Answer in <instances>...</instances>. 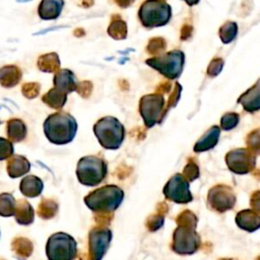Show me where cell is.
<instances>
[{
    "label": "cell",
    "mask_w": 260,
    "mask_h": 260,
    "mask_svg": "<svg viewBox=\"0 0 260 260\" xmlns=\"http://www.w3.org/2000/svg\"><path fill=\"white\" fill-rule=\"evenodd\" d=\"M41 91V84L39 82H25L21 85V93L28 100L36 99Z\"/></svg>",
    "instance_id": "obj_33"
},
{
    "label": "cell",
    "mask_w": 260,
    "mask_h": 260,
    "mask_svg": "<svg viewBox=\"0 0 260 260\" xmlns=\"http://www.w3.org/2000/svg\"><path fill=\"white\" fill-rule=\"evenodd\" d=\"M92 89H93L92 82H91V81H88V80H83V81L77 83L75 91H76L81 98L87 99V98L90 96V94H91V92H92Z\"/></svg>",
    "instance_id": "obj_40"
},
{
    "label": "cell",
    "mask_w": 260,
    "mask_h": 260,
    "mask_svg": "<svg viewBox=\"0 0 260 260\" xmlns=\"http://www.w3.org/2000/svg\"><path fill=\"white\" fill-rule=\"evenodd\" d=\"M240 122V115L236 112H229L225 113L220 119V129L230 131L237 127Z\"/></svg>",
    "instance_id": "obj_32"
},
{
    "label": "cell",
    "mask_w": 260,
    "mask_h": 260,
    "mask_svg": "<svg viewBox=\"0 0 260 260\" xmlns=\"http://www.w3.org/2000/svg\"><path fill=\"white\" fill-rule=\"evenodd\" d=\"M236 200L237 198L234 190L230 186L222 184L212 187L207 194L209 207L217 212H224L232 209Z\"/></svg>",
    "instance_id": "obj_12"
},
{
    "label": "cell",
    "mask_w": 260,
    "mask_h": 260,
    "mask_svg": "<svg viewBox=\"0 0 260 260\" xmlns=\"http://www.w3.org/2000/svg\"><path fill=\"white\" fill-rule=\"evenodd\" d=\"M60 58L57 53L51 52L41 55L38 58L37 66L39 70L46 73H55L60 69Z\"/></svg>",
    "instance_id": "obj_24"
},
{
    "label": "cell",
    "mask_w": 260,
    "mask_h": 260,
    "mask_svg": "<svg viewBox=\"0 0 260 260\" xmlns=\"http://www.w3.org/2000/svg\"><path fill=\"white\" fill-rule=\"evenodd\" d=\"M53 83L54 87L67 94L75 91L77 85L75 74L67 68L59 69L57 72H55V75L53 77Z\"/></svg>",
    "instance_id": "obj_15"
},
{
    "label": "cell",
    "mask_w": 260,
    "mask_h": 260,
    "mask_svg": "<svg viewBox=\"0 0 260 260\" xmlns=\"http://www.w3.org/2000/svg\"><path fill=\"white\" fill-rule=\"evenodd\" d=\"M93 4V0H82L81 1V5L83 7H89Z\"/></svg>",
    "instance_id": "obj_46"
},
{
    "label": "cell",
    "mask_w": 260,
    "mask_h": 260,
    "mask_svg": "<svg viewBox=\"0 0 260 260\" xmlns=\"http://www.w3.org/2000/svg\"><path fill=\"white\" fill-rule=\"evenodd\" d=\"M6 170L8 176L12 179H15L28 173L30 170V162L25 156L14 154L9 157L6 165Z\"/></svg>",
    "instance_id": "obj_20"
},
{
    "label": "cell",
    "mask_w": 260,
    "mask_h": 260,
    "mask_svg": "<svg viewBox=\"0 0 260 260\" xmlns=\"http://www.w3.org/2000/svg\"><path fill=\"white\" fill-rule=\"evenodd\" d=\"M127 23L118 14L112 15L111 22L108 26V35L114 40H124L127 37Z\"/></svg>",
    "instance_id": "obj_26"
},
{
    "label": "cell",
    "mask_w": 260,
    "mask_h": 260,
    "mask_svg": "<svg viewBox=\"0 0 260 260\" xmlns=\"http://www.w3.org/2000/svg\"><path fill=\"white\" fill-rule=\"evenodd\" d=\"M0 260H5V259H0Z\"/></svg>",
    "instance_id": "obj_48"
},
{
    "label": "cell",
    "mask_w": 260,
    "mask_h": 260,
    "mask_svg": "<svg viewBox=\"0 0 260 260\" xmlns=\"http://www.w3.org/2000/svg\"><path fill=\"white\" fill-rule=\"evenodd\" d=\"M181 91H182L181 84L179 82H175L174 87L171 92V95L169 96L168 102H166V114L178 104L180 96H181Z\"/></svg>",
    "instance_id": "obj_35"
},
{
    "label": "cell",
    "mask_w": 260,
    "mask_h": 260,
    "mask_svg": "<svg viewBox=\"0 0 260 260\" xmlns=\"http://www.w3.org/2000/svg\"><path fill=\"white\" fill-rule=\"evenodd\" d=\"M223 64H224V62H223V59H222V58H220V57L213 58V59L210 61L208 67H207V71H206V72H207V75L210 76V77H215V76H217V75L221 72L222 67H223Z\"/></svg>",
    "instance_id": "obj_38"
},
{
    "label": "cell",
    "mask_w": 260,
    "mask_h": 260,
    "mask_svg": "<svg viewBox=\"0 0 260 260\" xmlns=\"http://www.w3.org/2000/svg\"><path fill=\"white\" fill-rule=\"evenodd\" d=\"M256 156L257 154L248 148H236L225 154V164L233 173L244 175L255 169Z\"/></svg>",
    "instance_id": "obj_10"
},
{
    "label": "cell",
    "mask_w": 260,
    "mask_h": 260,
    "mask_svg": "<svg viewBox=\"0 0 260 260\" xmlns=\"http://www.w3.org/2000/svg\"><path fill=\"white\" fill-rule=\"evenodd\" d=\"M183 1H185L189 6H193V5L198 4V2H199L200 0H183Z\"/></svg>",
    "instance_id": "obj_47"
},
{
    "label": "cell",
    "mask_w": 260,
    "mask_h": 260,
    "mask_svg": "<svg viewBox=\"0 0 260 260\" xmlns=\"http://www.w3.org/2000/svg\"><path fill=\"white\" fill-rule=\"evenodd\" d=\"M124 192L116 185L98 188L84 197V203L93 212L108 213L116 210L122 203Z\"/></svg>",
    "instance_id": "obj_2"
},
{
    "label": "cell",
    "mask_w": 260,
    "mask_h": 260,
    "mask_svg": "<svg viewBox=\"0 0 260 260\" xmlns=\"http://www.w3.org/2000/svg\"><path fill=\"white\" fill-rule=\"evenodd\" d=\"M200 236L196 233V226L178 224L173 234L172 249L181 255L195 253L200 247Z\"/></svg>",
    "instance_id": "obj_9"
},
{
    "label": "cell",
    "mask_w": 260,
    "mask_h": 260,
    "mask_svg": "<svg viewBox=\"0 0 260 260\" xmlns=\"http://www.w3.org/2000/svg\"><path fill=\"white\" fill-rule=\"evenodd\" d=\"M177 223L184 225H197V216L190 210H184L177 216Z\"/></svg>",
    "instance_id": "obj_37"
},
{
    "label": "cell",
    "mask_w": 260,
    "mask_h": 260,
    "mask_svg": "<svg viewBox=\"0 0 260 260\" xmlns=\"http://www.w3.org/2000/svg\"><path fill=\"white\" fill-rule=\"evenodd\" d=\"M162 224H164V215L159 213L150 215L146 221V226L151 232L158 230L159 228H161Z\"/></svg>",
    "instance_id": "obj_41"
},
{
    "label": "cell",
    "mask_w": 260,
    "mask_h": 260,
    "mask_svg": "<svg viewBox=\"0 0 260 260\" xmlns=\"http://www.w3.org/2000/svg\"><path fill=\"white\" fill-rule=\"evenodd\" d=\"M183 176L188 182H192L199 177V168L194 161H189L183 171Z\"/></svg>",
    "instance_id": "obj_39"
},
{
    "label": "cell",
    "mask_w": 260,
    "mask_h": 260,
    "mask_svg": "<svg viewBox=\"0 0 260 260\" xmlns=\"http://www.w3.org/2000/svg\"><path fill=\"white\" fill-rule=\"evenodd\" d=\"M139 113L147 128L161 123L167 115L164 95L154 92L141 96L139 101Z\"/></svg>",
    "instance_id": "obj_8"
},
{
    "label": "cell",
    "mask_w": 260,
    "mask_h": 260,
    "mask_svg": "<svg viewBox=\"0 0 260 260\" xmlns=\"http://www.w3.org/2000/svg\"><path fill=\"white\" fill-rule=\"evenodd\" d=\"M112 240V232L108 228H93L88 236L90 260H102Z\"/></svg>",
    "instance_id": "obj_13"
},
{
    "label": "cell",
    "mask_w": 260,
    "mask_h": 260,
    "mask_svg": "<svg viewBox=\"0 0 260 260\" xmlns=\"http://www.w3.org/2000/svg\"><path fill=\"white\" fill-rule=\"evenodd\" d=\"M238 103L241 104L244 110L248 113H255L260 109V80L258 79L256 83L242 93Z\"/></svg>",
    "instance_id": "obj_14"
},
{
    "label": "cell",
    "mask_w": 260,
    "mask_h": 260,
    "mask_svg": "<svg viewBox=\"0 0 260 260\" xmlns=\"http://www.w3.org/2000/svg\"><path fill=\"white\" fill-rule=\"evenodd\" d=\"M247 148L253 151L255 154L259 153L260 150V137H259V129H255L250 132L246 138Z\"/></svg>",
    "instance_id": "obj_34"
},
{
    "label": "cell",
    "mask_w": 260,
    "mask_h": 260,
    "mask_svg": "<svg viewBox=\"0 0 260 260\" xmlns=\"http://www.w3.org/2000/svg\"><path fill=\"white\" fill-rule=\"evenodd\" d=\"M42 102L52 109L60 110L67 102V93L59 90L56 87H52L43 94Z\"/></svg>",
    "instance_id": "obj_25"
},
{
    "label": "cell",
    "mask_w": 260,
    "mask_h": 260,
    "mask_svg": "<svg viewBox=\"0 0 260 260\" xmlns=\"http://www.w3.org/2000/svg\"><path fill=\"white\" fill-rule=\"evenodd\" d=\"M47 139L54 144L62 145L71 142L77 132L75 118L67 112L59 111L49 115L43 124Z\"/></svg>",
    "instance_id": "obj_1"
},
{
    "label": "cell",
    "mask_w": 260,
    "mask_h": 260,
    "mask_svg": "<svg viewBox=\"0 0 260 260\" xmlns=\"http://www.w3.org/2000/svg\"><path fill=\"white\" fill-rule=\"evenodd\" d=\"M164 194L167 199L180 204H186L193 200L189 189V182L182 174H175L165 185Z\"/></svg>",
    "instance_id": "obj_11"
},
{
    "label": "cell",
    "mask_w": 260,
    "mask_h": 260,
    "mask_svg": "<svg viewBox=\"0 0 260 260\" xmlns=\"http://www.w3.org/2000/svg\"><path fill=\"white\" fill-rule=\"evenodd\" d=\"M145 64L159 72L168 79L178 78L185 64V54L180 50H173L145 60Z\"/></svg>",
    "instance_id": "obj_6"
},
{
    "label": "cell",
    "mask_w": 260,
    "mask_h": 260,
    "mask_svg": "<svg viewBox=\"0 0 260 260\" xmlns=\"http://www.w3.org/2000/svg\"><path fill=\"white\" fill-rule=\"evenodd\" d=\"M22 78L21 69L14 64L4 65L0 68V85L5 88H11L17 85Z\"/></svg>",
    "instance_id": "obj_18"
},
{
    "label": "cell",
    "mask_w": 260,
    "mask_h": 260,
    "mask_svg": "<svg viewBox=\"0 0 260 260\" xmlns=\"http://www.w3.org/2000/svg\"><path fill=\"white\" fill-rule=\"evenodd\" d=\"M236 223L242 230L247 232H255L260 226L259 212L252 209L241 210L236 215Z\"/></svg>",
    "instance_id": "obj_17"
},
{
    "label": "cell",
    "mask_w": 260,
    "mask_h": 260,
    "mask_svg": "<svg viewBox=\"0 0 260 260\" xmlns=\"http://www.w3.org/2000/svg\"><path fill=\"white\" fill-rule=\"evenodd\" d=\"M238 34V24L235 21H225L218 29V36L223 44L232 43Z\"/></svg>",
    "instance_id": "obj_28"
},
{
    "label": "cell",
    "mask_w": 260,
    "mask_h": 260,
    "mask_svg": "<svg viewBox=\"0 0 260 260\" xmlns=\"http://www.w3.org/2000/svg\"><path fill=\"white\" fill-rule=\"evenodd\" d=\"M46 254L49 260H74L77 254L76 242L66 233H55L47 241Z\"/></svg>",
    "instance_id": "obj_7"
},
{
    "label": "cell",
    "mask_w": 260,
    "mask_h": 260,
    "mask_svg": "<svg viewBox=\"0 0 260 260\" xmlns=\"http://www.w3.org/2000/svg\"><path fill=\"white\" fill-rule=\"evenodd\" d=\"M93 133L100 144L106 149H118L125 138V128L115 117L99 119L93 125Z\"/></svg>",
    "instance_id": "obj_3"
},
{
    "label": "cell",
    "mask_w": 260,
    "mask_h": 260,
    "mask_svg": "<svg viewBox=\"0 0 260 260\" xmlns=\"http://www.w3.org/2000/svg\"><path fill=\"white\" fill-rule=\"evenodd\" d=\"M13 143L4 137H0V160L9 158L13 155Z\"/></svg>",
    "instance_id": "obj_36"
},
{
    "label": "cell",
    "mask_w": 260,
    "mask_h": 260,
    "mask_svg": "<svg viewBox=\"0 0 260 260\" xmlns=\"http://www.w3.org/2000/svg\"><path fill=\"white\" fill-rule=\"evenodd\" d=\"M11 249L19 258L26 259L27 257L30 256L34 247L32 243L28 239L17 237L12 240Z\"/></svg>",
    "instance_id": "obj_27"
},
{
    "label": "cell",
    "mask_w": 260,
    "mask_h": 260,
    "mask_svg": "<svg viewBox=\"0 0 260 260\" xmlns=\"http://www.w3.org/2000/svg\"><path fill=\"white\" fill-rule=\"evenodd\" d=\"M58 211V204L52 199H43L38 207V214L44 219H49L55 216Z\"/></svg>",
    "instance_id": "obj_30"
},
{
    "label": "cell",
    "mask_w": 260,
    "mask_h": 260,
    "mask_svg": "<svg viewBox=\"0 0 260 260\" xmlns=\"http://www.w3.org/2000/svg\"><path fill=\"white\" fill-rule=\"evenodd\" d=\"M6 134L12 143L24 140L27 134L25 123L19 118H10L6 122Z\"/></svg>",
    "instance_id": "obj_21"
},
{
    "label": "cell",
    "mask_w": 260,
    "mask_h": 260,
    "mask_svg": "<svg viewBox=\"0 0 260 260\" xmlns=\"http://www.w3.org/2000/svg\"><path fill=\"white\" fill-rule=\"evenodd\" d=\"M115 3L121 7V8H127L129 6H131L135 0H114Z\"/></svg>",
    "instance_id": "obj_45"
},
{
    "label": "cell",
    "mask_w": 260,
    "mask_h": 260,
    "mask_svg": "<svg viewBox=\"0 0 260 260\" xmlns=\"http://www.w3.org/2000/svg\"><path fill=\"white\" fill-rule=\"evenodd\" d=\"M16 201L14 197L9 193L0 194V215L1 216H12L15 211Z\"/></svg>",
    "instance_id": "obj_29"
},
{
    "label": "cell",
    "mask_w": 260,
    "mask_h": 260,
    "mask_svg": "<svg viewBox=\"0 0 260 260\" xmlns=\"http://www.w3.org/2000/svg\"><path fill=\"white\" fill-rule=\"evenodd\" d=\"M172 17V7L165 0H145L139 7L138 18L146 28L164 26Z\"/></svg>",
    "instance_id": "obj_4"
},
{
    "label": "cell",
    "mask_w": 260,
    "mask_h": 260,
    "mask_svg": "<svg viewBox=\"0 0 260 260\" xmlns=\"http://www.w3.org/2000/svg\"><path fill=\"white\" fill-rule=\"evenodd\" d=\"M167 48V42L161 37H155L148 41V44L146 46V51L148 54L158 56L165 52Z\"/></svg>",
    "instance_id": "obj_31"
},
{
    "label": "cell",
    "mask_w": 260,
    "mask_h": 260,
    "mask_svg": "<svg viewBox=\"0 0 260 260\" xmlns=\"http://www.w3.org/2000/svg\"><path fill=\"white\" fill-rule=\"evenodd\" d=\"M220 135V128L216 125L211 126L195 143L193 150L195 152H203L213 148L218 140Z\"/></svg>",
    "instance_id": "obj_19"
},
{
    "label": "cell",
    "mask_w": 260,
    "mask_h": 260,
    "mask_svg": "<svg viewBox=\"0 0 260 260\" xmlns=\"http://www.w3.org/2000/svg\"><path fill=\"white\" fill-rule=\"evenodd\" d=\"M14 217L17 223L22 225H28L34 221L35 211L32 206L24 199H20L15 204Z\"/></svg>",
    "instance_id": "obj_23"
},
{
    "label": "cell",
    "mask_w": 260,
    "mask_h": 260,
    "mask_svg": "<svg viewBox=\"0 0 260 260\" xmlns=\"http://www.w3.org/2000/svg\"><path fill=\"white\" fill-rule=\"evenodd\" d=\"M108 168L104 158L96 155H87L81 157L76 167V176L84 186H98L107 176Z\"/></svg>",
    "instance_id": "obj_5"
},
{
    "label": "cell",
    "mask_w": 260,
    "mask_h": 260,
    "mask_svg": "<svg viewBox=\"0 0 260 260\" xmlns=\"http://www.w3.org/2000/svg\"><path fill=\"white\" fill-rule=\"evenodd\" d=\"M193 34V26L189 23H185L181 28V40L185 41L189 39Z\"/></svg>",
    "instance_id": "obj_42"
},
{
    "label": "cell",
    "mask_w": 260,
    "mask_h": 260,
    "mask_svg": "<svg viewBox=\"0 0 260 260\" xmlns=\"http://www.w3.org/2000/svg\"><path fill=\"white\" fill-rule=\"evenodd\" d=\"M171 88H172V83H171V82H169V81H162V82H160V83L157 85V87H156V92L162 94V93L169 92V91L171 90Z\"/></svg>",
    "instance_id": "obj_43"
},
{
    "label": "cell",
    "mask_w": 260,
    "mask_h": 260,
    "mask_svg": "<svg viewBox=\"0 0 260 260\" xmlns=\"http://www.w3.org/2000/svg\"><path fill=\"white\" fill-rule=\"evenodd\" d=\"M251 206H253V210L259 212V191H256L251 197Z\"/></svg>",
    "instance_id": "obj_44"
},
{
    "label": "cell",
    "mask_w": 260,
    "mask_h": 260,
    "mask_svg": "<svg viewBox=\"0 0 260 260\" xmlns=\"http://www.w3.org/2000/svg\"><path fill=\"white\" fill-rule=\"evenodd\" d=\"M64 0H42L38 7V14L43 20L57 19L64 7Z\"/></svg>",
    "instance_id": "obj_16"
},
{
    "label": "cell",
    "mask_w": 260,
    "mask_h": 260,
    "mask_svg": "<svg viewBox=\"0 0 260 260\" xmlns=\"http://www.w3.org/2000/svg\"><path fill=\"white\" fill-rule=\"evenodd\" d=\"M44 188L43 181L34 175L24 177L19 184L20 192L26 197H37L39 196Z\"/></svg>",
    "instance_id": "obj_22"
}]
</instances>
